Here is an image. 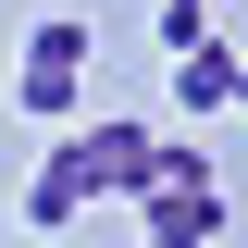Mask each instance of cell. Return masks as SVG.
I'll return each instance as SVG.
<instances>
[{"label":"cell","instance_id":"6da1fadb","mask_svg":"<svg viewBox=\"0 0 248 248\" xmlns=\"http://www.w3.org/2000/svg\"><path fill=\"white\" fill-rule=\"evenodd\" d=\"M149 161H161V137H149V124H124V112L75 124V137H62V149L25 174V223H37V236H62V223H87L99 199H149Z\"/></svg>","mask_w":248,"mask_h":248},{"label":"cell","instance_id":"7a4b0ae2","mask_svg":"<svg viewBox=\"0 0 248 248\" xmlns=\"http://www.w3.org/2000/svg\"><path fill=\"white\" fill-rule=\"evenodd\" d=\"M137 236H161V248H211V236H223V186H149V199H137Z\"/></svg>","mask_w":248,"mask_h":248},{"label":"cell","instance_id":"3957f363","mask_svg":"<svg viewBox=\"0 0 248 248\" xmlns=\"http://www.w3.org/2000/svg\"><path fill=\"white\" fill-rule=\"evenodd\" d=\"M174 99H186V112H223V99H236V50H223V37H199V50L174 62Z\"/></svg>","mask_w":248,"mask_h":248},{"label":"cell","instance_id":"277c9868","mask_svg":"<svg viewBox=\"0 0 248 248\" xmlns=\"http://www.w3.org/2000/svg\"><path fill=\"white\" fill-rule=\"evenodd\" d=\"M87 62H99V25H75V13H50L25 37V75H87Z\"/></svg>","mask_w":248,"mask_h":248},{"label":"cell","instance_id":"5b68a950","mask_svg":"<svg viewBox=\"0 0 248 248\" xmlns=\"http://www.w3.org/2000/svg\"><path fill=\"white\" fill-rule=\"evenodd\" d=\"M13 99H25L37 124H75V99H87V75H13Z\"/></svg>","mask_w":248,"mask_h":248},{"label":"cell","instance_id":"8992f818","mask_svg":"<svg viewBox=\"0 0 248 248\" xmlns=\"http://www.w3.org/2000/svg\"><path fill=\"white\" fill-rule=\"evenodd\" d=\"M199 37H211V0H161V62H186Z\"/></svg>","mask_w":248,"mask_h":248},{"label":"cell","instance_id":"52a82bcc","mask_svg":"<svg viewBox=\"0 0 248 248\" xmlns=\"http://www.w3.org/2000/svg\"><path fill=\"white\" fill-rule=\"evenodd\" d=\"M236 99H248V62H236Z\"/></svg>","mask_w":248,"mask_h":248},{"label":"cell","instance_id":"ba28073f","mask_svg":"<svg viewBox=\"0 0 248 248\" xmlns=\"http://www.w3.org/2000/svg\"><path fill=\"white\" fill-rule=\"evenodd\" d=\"M137 248H161V236H137Z\"/></svg>","mask_w":248,"mask_h":248}]
</instances>
